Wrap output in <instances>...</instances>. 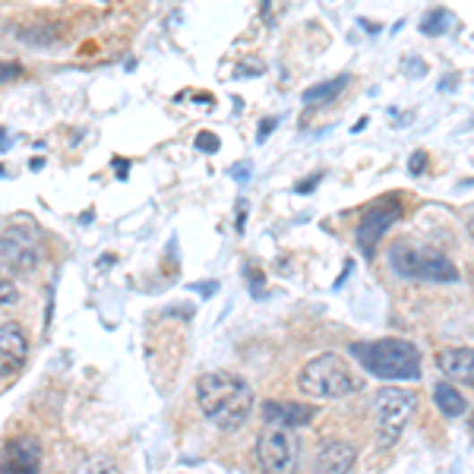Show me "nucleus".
<instances>
[{"label": "nucleus", "instance_id": "1", "mask_svg": "<svg viewBox=\"0 0 474 474\" xmlns=\"http://www.w3.org/2000/svg\"><path fill=\"white\" fill-rule=\"evenodd\" d=\"M196 405L203 408L206 421L231 434L241 430L254 414V389L237 374L209 370L196 380Z\"/></svg>", "mask_w": 474, "mask_h": 474}, {"label": "nucleus", "instance_id": "2", "mask_svg": "<svg viewBox=\"0 0 474 474\" xmlns=\"http://www.w3.org/2000/svg\"><path fill=\"white\" fill-rule=\"evenodd\" d=\"M351 358L361 364L376 380H399L411 383L421 376V351L405 339H376V341H354Z\"/></svg>", "mask_w": 474, "mask_h": 474}, {"label": "nucleus", "instance_id": "3", "mask_svg": "<svg viewBox=\"0 0 474 474\" xmlns=\"http://www.w3.org/2000/svg\"><path fill=\"white\" fill-rule=\"evenodd\" d=\"M297 386L307 399L316 401H332L345 399L364 389V380L351 370V364L341 358V354H320L310 364H304L301 376H297Z\"/></svg>", "mask_w": 474, "mask_h": 474}, {"label": "nucleus", "instance_id": "4", "mask_svg": "<svg viewBox=\"0 0 474 474\" xmlns=\"http://www.w3.org/2000/svg\"><path fill=\"white\" fill-rule=\"evenodd\" d=\"M389 266L401 279L418 281H459V269L434 247H418L411 241H399L389 247Z\"/></svg>", "mask_w": 474, "mask_h": 474}, {"label": "nucleus", "instance_id": "5", "mask_svg": "<svg viewBox=\"0 0 474 474\" xmlns=\"http://www.w3.org/2000/svg\"><path fill=\"white\" fill-rule=\"evenodd\" d=\"M374 424H376V443L383 449L395 446L399 436L405 434L411 414L418 411V395L411 389H380L374 395Z\"/></svg>", "mask_w": 474, "mask_h": 474}, {"label": "nucleus", "instance_id": "6", "mask_svg": "<svg viewBox=\"0 0 474 474\" xmlns=\"http://www.w3.org/2000/svg\"><path fill=\"white\" fill-rule=\"evenodd\" d=\"M256 461L266 474H297L301 468V443L294 436V430L288 427H272L256 440Z\"/></svg>", "mask_w": 474, "mask_h": 474}, {"label": "nucleus", "instance_id": "7", "mask_svg": "<svg viewBox=\"0 0 474 474\" xmlns=\"http://www.w3.org/2000/svg\"><path fill=\"white\" fill-rule=\"evenodd\" d=\"M41 263V247L35 241V234L26 228H10L0 234V272L7 279H22L32 275Z\"/></svg>", "mask_w": 474, "mask_h": 474}, {"label": "nucleus", "instance_id": "8", "mask_svg": "<svg viewBox=\"0 0 474 474\" xmlns=\"http://www.w3.org/2000/svg\"><path fill=\"white\" fill-rule=\"evenodd\" d=\"M401 219V200L399 196H386V200L374 203L367 212L361 215V225H358V247L364 256H374L380 237Z\"/></svg>", "mask_w": 474, "mask_h": 474}, {"label": "nucleus", "instance_id": "9", "mask_svg": "<svg viewBox=\"0 0 474 474\" xmlns=\"http://www.w3.org/2000/svg\"><path fill=\"white\" fill-rule=\"evenodd\" d=\"M29 339L20 323H0V380H10L26 367Z\"/></svg>", "mask_w": 474, "mask_h": 474}, {"label": "nucleus", "instance_id": "10", "mask_svg": "<svg viewBox=\"0 0 474 474\" xmlns=\"http://www.w3.org/2000/svg\"><path fill=\"white\" fill-rule=\"evenodd\" d=\"M41 446L32 436H13L0 452V474H39Z\"/></svg>", "mask_w": 474, "mask_h": 474}, {"label": "nucleus", "instance_id": "11", "mask_svg": "<svg viewBox=\"0 0 474 474\" xmlns=\"http://www.w3.org/2000/svg\"><path fill=\"white\" fill-rule=\"evenodd\" d=\"M358 461V449L348 440H326L316 449L314 471L316 474H348Z\"/></svg>", "mask_w": 474, "mask_h": 474}, {"label": "nucleus", "instance_id": "12", "mask_svg": "<svg viewBox=\"0 0 474 474\" xmlns=\"http://www.w3.org/2000/svg\"><path fill=\"white\" fill-rule=\"evenodd\" d=\"M316 408L310 405H294V401H266L263 405V418H266V424H272V427H304V424L314 421Z\"/></svg>", "mask_w": 474, "mask_h": 474}, {"label": "nucleus", "instance_id": "13", "mask_svg": "<svg viewBox=\"0 0 474 474\" xmlns=\"http://www.w3.org/2000/svg\"><path fill=\"white\" fill-rule=\"evenodd\" d=\"M436 367L452 383H468L474 386V348H443L436 354Z\"/></svg>", "mask_w": 474, "mask_h": 474}, {"label": "nucleus", "instance_id": "14", "mask_svg": "<svg viewBox=\"0 0 474 474\" xmlns=\"http://www.w3.org/2000/svg\"><path fill=\"white\" fill-rule=\"evenodd\" d=\"M434 401H436V408H440V414H446V418H461V414L468 411L465 395H461L452 383H436Z\"/></svg>", "mask_w": 474, "mask_h": 474}, {"label": "nucleus", "instance_id": "15", "mask_svg": "<svg viewBox=\"0 0 474 474\" xmlns=\"http://www.w3.org/2000/svg\"><path fill=\"white\" fill-rule=\"evenodd\" d=\"M345 86H348V73L335 76V80H329V82H320V86H310L307 92H304V105H320V101H332Z\"/></svg>", "mask_w": 474, "mask_h": 474}, {"label": "nucleus", "instance_id": "16", "mask_svg": "<svg viewBox=\"0 0 474 474\" xmlns=\"http://www.w3.org/2000/svg\"><path fill=\"white\" fill-rule=\"evenodd\" d=\"M452 26H459V22H455V16L449 13V10L440 7V10H430V16L421 22V32L430 35V39H436V35H443L446 29H452Z\"/></svg>", "mask_w": 474, "mask_h": 474}, {"label": "nucleus", "instance_id": "17", "mask_svg": "<svg viewBox=\"0 0 474 474\" xmlns=\"http://www.w3.org/2000/svg\"><path fill=\"white\" fill-rule=\"evenodd\" d=\"M80 474H124V471H121L117 465H114L111 459H92L86 468H82Z\"/></svg>", "mask_w": 474, "mask_h": 474}, {"label": "nucleus", "instance_id": "18", "mask_svg": "<svg viewBox=\"0 0 474 474\" xmlns=\"http://www.w3.org/2000/svg\"><path fill=\"white\" fill-rule=\"evenodd\" d=\"M16 297H20L16 285L7 279V275L0 272V307H10V304H16Z\"/></svg>", "mask_w": 474, "mask_h": 474}, {"label": "nucleus", "instance_id": "19", "mask_svg": "<svg viewBox=\"0 0 474 474\" xmlns=\"http://www.w3.org/2000/svg\"><path fill=\"white\" fill-rule=\"evenodd\" d=\"M20 76H22V67H20V64L0 61V86H4V82H10V80H20Z\"/></svg>", "mask_w": 474, "mask_h": 474}, {"label": "nucleus", "instance_id": "20", "mask_svg": "<svg viewBox=\"0 0 474 474\" xmlns=\"http://www.w3.org/2000/svg\"><path fill=\"white\" fill-rule=\"evenodd\" d=\"M196 149H200V152H219V140H215V134H200L196 136Z\"/></svg>", "mask_w": 474, "mask_h": 474}, {"label": "nucleus", "instance_id": "21", "mask_svg": "<svg viewBox=\"0 0 474 474\" xmlns=\"http://www.w3.org/2000/svg\"><path fill=\"white\" fill-rule=\"evenodd\" d=\"M411 174H424V168H427V152H421V149H418V152L411 155Z\"/></svg>", "mask_w": 474, "mask_h": 474}, {"label": "nucleus", "instance_id": "22", "mask_svg": "<svg viewBox=\"0 0 474 474\" xmlns=\"http://www.w3.org/2000/svg\"><path fill=\"white\" fill-rule=\"evenodd\" d=\"M320 181H323V171H316L314 177H307V181H301V184H297V187H294V190H297V194H310V190H314Z\"/></svg>", "mask_w": 474, "mask_h": 474}, {"label": "nucleus", "instance_id": "23", "mask_svg": "<svg viewBox=\"0 0 474 474\" xmlns=\"http://www.w3.org/2000/svg\"><path fill=\"white\" fill-rule=\"evenodd\" d=\"M275 127H279V117H266V121H263V124H260V136H256V140H260V142H263V140H266V136H269V134H272V130H275Z\"/></svg>", "mask_w": 474, "mask_h": 474}, {"label": "nucleus", "instance_id": "24", "mask_svg": "<svg viewBox=\"0 0 474 474\" xmlns=\"http://www.w3.org/2000/svg\"><path fill=\"white\" fill-rule=\"evenodd\" d=\"M244 221H247V200H237V231H244Z\"/></svg>", "mask_w": 474, "mask_h": 474}, {"label": "nucleus", "instance_id": "25", "mask_svg": "<svg viewBox=\"0 0 474 474\" xmlns=\"http://www.w3.org/2000/svg\"><path fill=\"white\" fill-rule=\"evenodd\" d=\"M114 171H117V177H121V181H124V177H127V174H130V165H127V161H124V159H114Z\"/></svg>", "mask_w": 474, "mask_h": 474}, {"label": "nucleus", "instance_id": "26", "mask_svg": "<svg viewBox=\"0 0 474 474\" xmlns=\"http://www.w3.org/2000/svg\"><path fill=\"white\" fill-rule=\"evenodd\" d=\"M13 146V140H10V134L4 127H0V152H7V149Z\"/></svg>", "mask_w": 474, "mask_h": 474}, {"label": "nucleus", "instance_id": "27", "mask_svg": "<svg viewBox=\"0 0 474 474\" xmlns=\"http://www.w3.org/2000/svg\"><path fill=\"white\" fill-rule=\"evenodd\" d=\"M215 288H219V285H215V281H206V285H196V291L206 294V297H209V294H215Z\"/></svg>", "mask_w": 474, "mask_h": 474}, {"label": "nucleus", "instance_id": "28", "mask_svg": "<svg viewBox=\"0 0 474 474\" xmlns=\"http://www.w3.org/2000/svg\"><path fill=\"white\" fill-rule=\"evenodd\" d=\"M468 228H471V234H474V219H471V221H468Z\"/></svg>", "mask_w": 474, "mask_h": 474}, {"label": "nucleus", "instance_id": "29", "mask_svg": "<svg viewBox=\"0 0 474 474\" xmlns=\"http://www.w3.org/2000/svg\"><path fill=\"white\" fill-rule=\"evenodd\" d=\"M263 10H269V0H263Z\"/></svg>", "mask_w": 474, "mask_h": 474}, {"label": "nucleus", "instance_id": "30", "mask_svg": "<svg viewBox=\"0 0 474 474\" xmlns=\"http://www.w3.org/2000/svg\"><path fill=\"white\" fill-rule=\"evenodd\" d=\"M0 177H7V171H4V168H0Z\"/></svg>", "mask_w": 474, "mask_h": 474}]
</instances>
